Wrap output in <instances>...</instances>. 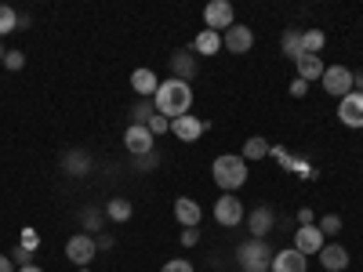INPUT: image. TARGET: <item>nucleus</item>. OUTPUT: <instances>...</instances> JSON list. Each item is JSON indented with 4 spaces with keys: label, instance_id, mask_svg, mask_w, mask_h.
I'll return each mask as SVG.
<instances>
[{
    "label": "nucleus",
    "instance_id": "20",
    "mask_svg": "<svg viewBox=\"0 0 363 272\" xmlns=\"http://www.w3.org/2000/svg\"><path fill=\"white\" fill-rule=\"evenodd\" d=\"M189 51H193V55H203V58H215V55L222 51V33H215V29H200Z\"/></svg>",
    "mask_w": 363,
    "mask_h": 272
},
{
    "label": "nucleus",
    "instance_id": "36",
    "mask_svg": "<svg viewBox=\"0 0 363 272\" xmlns=\"http://www.w3.org/2000/svg\"><path fill=\"white\" fill-rule=\"evenodd\" d=\"M8 258H11V261H15L18 268H22V265H33V254H29V251H22L18 244H15V247L8 251Z\"/></svg>",
    "mask_w": 363,
    "mask_h": 272
},
{
    "label": "nucleus",
    "instance_id": "30",
    "mask_svg": "<svg viewBox=\"0 0 363 272\" xmlns=\"http://www.w3.org/2000/svg\"><path fill=\"white\" fill-rule=\"evenodd\" d=\"M316 225H320V232H323V236H338L345 222H342V215H323Z\"/></svg>",
    "mask_w": 363,
    "mask_h": 272
},
{
    "label": "nucleus",
    "instance_id": "12",
    "mask_svg": "<svg viewBox=\"0 0 363 272\" xmlns=\"http://www.w3.org/2000/svg\"><path fill=\"white\" fill-rule=\"evenodd\" d=\"M338 120L345 128L363 131V95H359V91H349L345 98H338Z\"/></svg>",
    "mask_w": 363,
    "mask_h": 272
},
{
    "label": "nucleus",
    "instance_id": "13",
    "mask_svg": "<svg viewBox=\"0 0 363 272\" xmlns=\"http://www.w3.org/2000/svg\"><path fill=\"white\" fill-rule=\"evenodd\" d=\"M174 222H178L182 229H200L203 207H200L193 196H178V200H174Z\"/></svg>",
    "mask_w": 363,
    "mask_h": 272
},
{
    "label": "nucleus",
    "instance_id": "3",
    "mask_svg": "<svg viewBox=\"0 0 363 272\" xmlns=\"http://www.w3.org/2000/svg\"><path fill=\"white\" fill-rule=\"evenodd\" d=\"M272 251L269 247V239H255V236H247L244 244L236 247V261H240V272H269V265H272Z\"/></svg>",
    "mask_w": 363,
    "mask_h": 272
},
{
    "label": "nucleus",
    "instance_id": "38",
    "mask_svg": "<svg viewBox=\"0 0 363 272\" xmlns=\"http://www.w3.org/2000/svg\"><path fill=\"white\" fill-rule=\"evenodd\" d=\"M298 225H316V215H313V207H301V210H298Z\"/></svg>",
    "mask_w": 363,
    "mask_h": 272
},
{
    "label": "nucleus",
    "instance_id": "11",
    "mask_svg": "<svg viewBox=\"0 0 363 272\" xmlns=\"http://www.w3.org/2000/svg\"><path fill=\"white\" fill-rule=\"evenodd\" d=\"M323 244H327V236L320 232V225H298V232H294V251H301L306 258H316V254L323 251Z\"/></svg>",
    "mask_w": 363,
    "mask_h": 272
},
{
    "label": "nucleus",
    "instance_id": "25",
    "mask_svg": "<svg viewBox=\"0 0 363 272\" xmlns=\"http://www.w3.org/2000/svg\"><path fill=\"white\" fill-rule=\"evenodd\" d=\"M323 44H327L323 29H301V55H320Z\"/></svg>",
    "mask_w": 363,
    "mask_h": 272
},
{
    "label": "nucleus",
    "instance_id": "34",
    "mask_svg": "<svg viewBox=\"0 0 363 272\" xmlns=\"http://www.w3.org/2000/svg\"><path fill=\"white\" fill-rule=\"evenodd\" d=\"M160 272H196V268H193V261H186V258H171V261H164Z\"/></svg>",
    "mask_w": 363,
    "mask_h": 272
},
{
    "label": "nucleus",
    "instance_id": "5",
    "mask_svg": "<svg viewBox=\"0 0 363 272\" xmlns=\"http://www.w3.org/2000/svg\"><path fill=\"white\" fill-rule=\"evenodd\" d=\"M99 247H95V236H87V232H73L66 239V258L77 265V268H91V261H95Z\"/></svg>",
    "mask_w": 363,
    "mask_h": 272
},
{
    "label": "nucleus",
    "instance_id": "6",
    "mask_svg": "<svg viewBox=\"0 0 363 272\" xmlns=\"http://www.w3.org/2000/svg\"><path fill=\"white\" fill-rule=\"evenodd\" d=\"M203 26L215 29V33H225L229 26H236V8L229 4V0H211V4L203 8Z\"/></svg>",
    "mask_w": 363,
    "mask_h": 272
},
{
    "label": "nucleus",
    "instance_id": "41",
    "mask_svg": "<svg viewBox=\"0 0 363 272\" xmlns=\"http://www.w3.org/2000/svg\"><path fill=\"white\" fill-rule=\"evenodd\" d=\"M352 91H359V95H363V69L352 73Z\"/></svg>",
    "mask_w": 363,
    "mask_h": 272
},
{
    "label": "nucleus",
    "instance_id": "35",
    "mask_svg": "<svg viewBox=\"0 0 363 272\" xmlns=\"http://www.w3.org/2000/svg\"><path fill=\"white\" fill-rule=\"evenodd\" d=\"M287 95H291V98H306V95H309V84L301 80V76H294V80L287 84Z\"/></svg>",
    "mask_w": 363,
    "mask_h": 272
},
{
    "label": "nucleus",
    "instance_id": "29",
    "mask_svg": "<svg viewBox=\"0 0 363 272\" xmlns=\"http://www.w3.org/2000/svg\"><path fill=\"white\" fill-rule=\"evenodd\" d=\"M18 247H22V251H29V254H33V251L40 247V232H37L33 225H26V229L18 232Z\"/></svg>",
    "mask_w": 363,
    "mask_h": 272
},
{
    "label": "nucleus",
    "instance_id": "43",
    "mask_svg": "<svg viewBox=\"0 0 363 272\" xmlns=\"http://www.w3.org/2000/svg\"><path fill=\"white\" fill-rule=\"evenodd\" d=\"M4 55H8V47H4V40H0V62H4Z\"/></svg>",
    "mask_w": 363,
    "mask_h": 272
},
{
    "label": "nucleus",
    "instance_id": "24",
    "mask_svg": "<svg viewBox=\"0 0 363 272\" xmlns=\"http://www.w3.org/2000/svg\"><path fill=\"white\" fill-rule=\"evenodd\" d=\"M106 222H109L106 210H99V207H84V210H80V232H87V236H91V232L99 236Z\"/></svg>",
    "mask_w": 363,
    "mask_h": 272
},
{
    "label": "nucleus",
    "instance_id": "19",
    "mask_svg": "<svg viewBox=\"0 0 363 272\" xmlns=\"http://www.w3.org/2000/svg\"><path fill=\"white\" fill-rule=\"evenodd\" d=\"M131 87H135V95H138V98H153V95H157V87H160V76H157L153 69H145V66H142V69L131 73Z\"/></svg>",
    "mask_w": 363,
    "mask_h": 272
},
{
    "label": "nucleus",
    "instance_id": "23",
    "mask_svg": "<svg viewBox=\"0 0 363 272\" xmlns=\"http://www.w3.org/2000/svg\"><path fill=\"white\" fill-rule=\"evenodd\" d=\"M272 153V145H269V138H262V135H251L247 142H244V149H240V157H244L247 164L251 160H265Z\"/></svg>",
    "mask_w": 363,
    "mask_h": 272
},
{
    "label": "nucleus",
    "instance_id": "26",
    "mask_svg": "<svg viewBox=\"0 0 363 272\" xmlns=\"http://www.w3.org/2000/svg\"><path fill=\"white\" fill-rule=\"evenodd\" d=\"M153 116H157V106H153V98H138V102L131 106V124H138V128H145Z\"/></svg>",
    "mask_w": 363,
    "mask_h": 272
},
{
    "label": "nucleus",
    "instance_id": "16",
    "mask_svg": "<svg viewBox=\"0 0 363 272\" xmlns=\"http://www.w3.org/2000/svg\"><path fill=\"white\" fill-rule=\"evenodd\" d=\"M203 131H207V120H200V116H178V120H171V135L178 142H196V138H203Z\"/></svg>",
    "mask_w": 363,
    "mask_h": 272
},
{
    "label": "nucleus",
    "instance_id": "28",
    "mask_svg": "<svg viewBox=\"0 0 363 272\" xmlns=\"http://www.w3.org/2000/svg\"><path fill=\"white\" fill-rule=\"evenodd\" d=\"M8 33H18V11L8 8V4H0V40H4Z\"/></svg>",
    "mask_w": 363,
    "mask_h": 272
},
{
    "label": "nucleus",
    "instance_id": "27",
    "mask_svg": "<svg viewBox=\"0 0 363 272\" xmlns=\"http://www.w3.org/2000/svg\"><path fill=\"white\" fill-rule=\"evenodd\" d=\"M280 47H284V55L291 58H301V29H284V37H280Z\"/></svg>",
    "mask_w": 363,
    "mask_h": 272
},
{
    "label": "nucleus",
    "instance_id": "17",
    "mask_svg": "<svg viewBox=\"0 0 363 272\" xmlns=\"http://www.w3.org/2000/svg\"><path fill=\"white\" fill-rule=\"evenodd\" d=\"M316 258H320L323 272H345L349 268V251L342 244H323V251Z\"/></svg>",
    "mask_w": 363,
    "mask_h": 272
},
{
    "label": "nucleus",
    "instance_id": "2",
    "mask_svg": "<svg viewBox=\"0 0 363 272\" xmlns=\"http://www.w3.org/2000/svg\"><path fill=\"white\" fill-rule=\"evenodd\" d=\"M211 178H215V186L222 193H240L247 186V160L240 153H222L211 164Z\"/></svg>",
    "mask_w": 363,
    "mask_h": 272
},
{
    "label": "nucleus",
    "instance_id": "40",
    "mask_svg": "<svg viewBox=\"0 0 363 272\" xmlns=\"http://www.w3.org/2000/svg\"><path fill=\"white\" fill-rule=\"evenodd\" d=\"M0 272H18V265H15L8 254H0Z\"/></svg>",
    "mask_w": 363,
    "mask_h": 272
},
{
    "label": "nucleus",
    "instance_id": "39",
    "mask_svg": "<svg viewBox=\"0 0 363 272\" xmlns=\"http://www.w3.org/2000/svg\"><path fill=\"white\" fill-rule=\"evenodd\" d=\"M113 244H116V239H113L109 232H99V236H95V247H99V251H109Z\"/></svg>",
    "mask_w": 363,
    "mask_h": 272
},
{
    "label": "nucleus",
    "instance_id": "42",
    "mask_svg": "<svg viewBox=\"0 0 363 272\" xmlns=\"http://www.w3.org/2000/svg\"><path fill=\"white\" fill-rule=\"evenodd\" d=\"M18 272H44V268H40V265H22Z\"/></svg>",
    "mask_w": 363,
    "mask_h": 272
},
{
    "label": "nucleus",
    "instance_id": "32",
    "mask_svg": "<svg viewBox=\"0 0 363 272\" xmlns=\"http://www.w3.org/2000/svg\"><path fill=\"white\" fill-rule=\"evenodd\" d=\"M145 128H149V135H153V138H160V135H171V120L157 113V116H153V120H149V124H145Z\"/></svg>",
    "mask_w": 363,
    "mask_h": 272
},
{
    "label": "nucleus",
    "instance_id": "14",
    "mask_svg": "<svg viewBox=\"0 0 363 272\" xmlns=\"http://www.w3.org/2000/svg\"><path fill=\"white\" fill-rule=\"evenodd\" d=\"M269 272H309V258L301 251H294V247H284V251L272 254Z\"/></svg>",
    "mask_w": 363,
    "mask_h": 272
},
{
    "label": "nucleus",
    "instance_id": "7",
    "mask_svg": "<svg viewBox=\"0 0 363 272\" xmlns=\"http://www.w3.org/2000/svg\"><path fill=\"white\" fill-rule=\"evenodd\" d=\"M320 84H323V91H327L330 98H345L349 91H352V69L349 66H327Z\"/></svg>",
    "mask_w": 363,
    "mask_h": 272
},
{
    "label": "nucleus",
    "instance_id": "1",
    "mask_svg": "<svg viewBox=\"0 0 363 272\" xmlns=\"http://www.w3.org/2000/svg\"><path fill=\"white\" fill-rule=\"evenodd\" d=\"M153 106H157V113H160V116H167V120L189 116V109H193V84L174 80V76L160 80L157 95H153Z\"/></svg>",
    "mask_w": 363,
    "mask_h": 272
},
{
    "label": "nucleus",
    "instance_id": "10",
    "mask_svg": "<svg viewBox=\"0 0 363 272\" xmlns=\"http://www.w3.org/2000/svg\"><path fill=\"white\" fill-rule=\"evenodd\" d=\"M124 149H128L131 157H145V153H157V138L149 135V128L128 124V131H124Z\"/></svg>",
    "mask_w": 363,
    "mask_h": 272
},
{
    "label": "nucleus",
    "instance_id": "9",
    "mask_svg": "<svg viewBox=\"0 0 363 272\" xmlns=\"http://www.w3.org/2000/svg\"><path fill=\"white\" fill-rule=\"evenodd\" d=\"M244 225H247V232H251L255 239H269L272 225H277V215H272V207H269V203H258V207L247 210Z\"/></svg>",
    "mask_w": 363,
    "mask_h": 272
},
{
    "label": "nucleus",
    "instance_id": "15",
    "mask_svg": "<svg viewBox=\"0 0 363 272\" xmlns=\"http://www.w3.org/2000/svg\"><path fill=\"white\" fill-rule=\"evenodd\" d=\"M167 62H171V76H174V80H186V84H193V76L200 73V66H196V58H193V51H189V47L174 51V55L167 58Z\"/></svg>",
    "mask_w": 363,
    "mask_h": 272
},
{
    "label": "nucleus",
    "instance_id": "8",
    "mask_svg": "<svg viewBox=\"0 0 363 272\" xmlns=\"http://www.w3.org/2000/svg\"><path fill=\"white\" fill-rule=\"evenodd\" d=\"M222 47H225L229 55H247V51L255 47V29L244 26V22L229 26L225 33H222Z\"/></svg>",
    "mask_w": 363,
    "mask_h": 272
},
{
    "label": "nucleus",
    "instance_id": "44",
    "mask_svg": "<svg viewBox=\"0 0 363 272\" xmlns=\"http://www.w3.org/2000/svg\"><path fill=\"white\" fill-rule=\"evenodd\" d=\"M77 272H95V268H77Z\"/></svg>",
    "mask_w": 363,
    "mask_h": 272
},
{
    "label": "nucleus",
    "instance_id": "18",
    "mask_svg": "<svg viewBox=\"0 0 363 272\" xmlns=\"http://www.w3.org/2000/svg\"><path fill=\"white\" fill-rule=\"evenodd\" d=\"M62 167H66V174H73V178H84V174H91L95 160H91V153H87V149H66Z\"/></svg>",
    "mask_w": 363,
    "mask_h": 272
},
{
    "label": "nucleus",
    "instance_id": "33",
    "mask_svg": "<svg viewBox=\"0 0 363 272\" xmlns=\"http://www.w3.org/2000/svg\"><path fill=\"white\" fill-rule=\"evenodd\" d=\"M131 164H135V171H153L160 164V157L157 153H145V157H131Z\"/></svg>",
    "mask_w": 363,
    "mask_h": 272
},
{
    "label": "nucleus",
    "instance_id": "21",
    "mask_svg": "<svg viewBox=\"0 0 363 272\" xmlns=\"http://www.w3.org/2000/svg\"><path fill=\"white\" fill-rule=\"evenodd\" d=\"M294 69H298V76L306 80V84H313V80H323V58L320 55H301V58H294Z\"/></svg>",
    "mask_w": 363,
    "mask_h": 272
},
{
    "label": "nucleus",
    "instance_id": "37",
    "mask_svg": "<svg viewBox=\"0 0 363 272\" xmlns=\"http://www.w3.org/2000/svg\"><path fill=\"white\" fill-rule=\"evenodd\" d=\"M200 244V229H182V247H196Z\"/></svg>",
    "mask_w": 363,
    "mask_h": 272
},
{
    "label": "nucleus",
    "instance_id": "31",
    "mask_svg": "<svg viewBox=\"0 0 363 272\" xmlns=\"http://www.w3.org/2000/svg\"><path fill=\"white\" fill-rule=\"evenodd\" d=\"M4 69H11V73H18L22 66H26V51H18V47H8V55H4V62H0Z\"/></svg>",
    "mask_w": 363,
    "mask_h": 272
},
{
    "label": "nucleus",
    "instance_id": "4",
    "mask_svg": "<svg viewBox=\"0 0 363 272\" xmlns=\"http://www.w3.org/2000/svg\"><path fill=\"white\" fill-rule=\"evenodd\" d=\"M211 215H215V222H218L222 229H236L240 222L247 218V210H244V203H240L236 193H222V196L215 200V207H211Z\"/></svg>",
    "mask_w": 363,
    "mask_h": 272
},
{
    "label": "nucleus",
    "instance_id": "22",
    "mask_svg": "<svg viewBox=\"0 0 363 272\" xmlns=\"http://www.w3.org/2000/svg\"><path fill=\"white\" fill-rule=\"evenodd\" d=\"M131 215H135V203H131L128 196H113V200L106 203V218H109V222L124 225V222H131Z\"/></svg>",
    "mask_w": 363,
    "mask_h": 272
}]
</instances>
